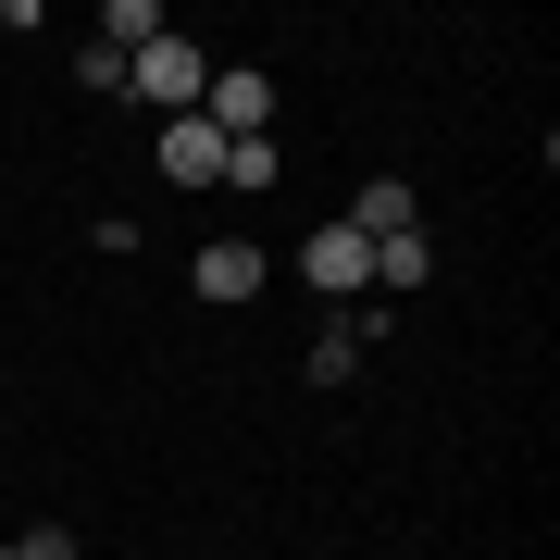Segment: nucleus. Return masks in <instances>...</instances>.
Listing matches in <instances>:
<instances>
[{"label": "nucleus", "instance_id": "1", "mask_svg": "<svg viewBox=\"0 0 560 560\" xmlns=\"http://www.w3.org/2000/svg\"><path fill=\"white\" fill-rule=\"evenodd\" d=\"M200 88H212V50H200V38H175V25H162V38L125 62V101H150L162 125H175V113H200Z\"/></svg>", "mask_w": 560, "mask_h": 560}, {"label": "nucleus", "instance_id": "2", "mask_svg": "<svg viewBox=\"0 0 560 560\" xmlns=\"http://www.w3.org/2000/svg\"><path fill=\"white\" fill-rule=\"evenodd\" d=\"M200 125H212V138H261V125H275V75H261V62H212Z\"/></svg>", "mask_w": 560, "mask_h": 560}, {"label": "nucleus", "instance_id": "3", "mask_svg": "<svg viewBox=\"0 0 560 560\" xmlns=\"http://www.w3.org/2000/svg\"><path fill=\"white\" fill-rule=\"evenodd\" d=\"M300 275H312V287H324V300H337V312H349V300H361V287H374V249H361V237H349V224H312V237H300Z\"/></svg>", "mask_w": 560, "mask_h": 560}, {"label": "nucleus", "instance_id": "4", "mask_svg": "<svg viewBox=\"0 0 560 560\" xmlns=\"http://www.w3.org/2000/svg\"><path fill=\"white\" fill-rule=\"evenodd\" d=\"M261 275H275V261H261L249 237H212L200 261H187V287H200L212 312H249V300H261Z\"/></svg>", "mask_w": 560, "mask_h": 560}, {"label": "nucleus", "instance_id": "5", "mask_svg": "<svg viewBox=\"0 0 560 560\" xmlns=\"http://www.w3.org/2000/svg\"><path fill=\"white\" fill-rule=\"evenodd\" d=\"M162 175H175V187H224V138H212L200 113H175V125H162Z\"/></svg>", "mask_w": 560, "mask_h": 560}, {"label": "nucleus", "instance_id": "6", "mask_svg": "<svg viewBox=\"0 0 560 560\" xmlns=\"http://www.w3.org/2000/svg\"><path fill=\"white\" fill-rule=\"evenodd\" d=\"M436 287V237H386L374 249V300H423Z\"/></svg>", "mask_w": 560, "mask_h": 560}, {"label": "nucleus", "instance_id": "7", "mask_svg": "<svg viewBox=\"0 0 560 560\" xmlns=\"http://www.w3.org/2000/svg\"><path fill=\"white\" fill-rule=\"evenodd\" d=\"M275 175H287L275 138H224V187H275Z\"/></svg>", "mask_w": 560, "mask_h": 560}, {"label": "nucleus", "instance_id": "8", "mask_svg": "<svg viewBox=\"0 0 560 560\" xmlns=\"http://www.w3.org/2000/svg\"><path fill=\"white\" fill-rule=\"evenodd\" d=\"M361 374V337H349V324H324V337H312V386H349Z\"/></svg>", "mask_w": 560, "mask_h": 560}, {"label": "nucleus", "instance_id": "9", "mask_svg": "<svg viewBox=\"0 0 560 560\" xmlns=\"http://www.w3.org/2000/svg\"><path fill=\"white\" fill-rule=\"evenodd\" d=\"M75 88H125V50L113 38H75Z\"/></svg>", "mask_w": 560, "mask_h": 560}, {"label": "nucleus", "instance_id": "10", "mask_svg": "<svg viewBox=\"0 0 560 560\" xmlns=\"http://www.w3.org/2000/svg\"><path fill=\"white\" fill-rule=\"evenodd\" d=\"M13 560H88V548L62 536V523H25V536H13Z\"/></svg>", "mask_w": 560, "mask_h": 560}]
</instances>
